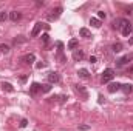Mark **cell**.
<instances>
[{
  "mask_svg": "<svg viewBox=\"0 0 133 131\" xmlns=\"http://www.w3.org/2000/svg\"><path fill=\"white\" fill-rule=\"evenodd\" d=\"M90 25H91V26H95V28H101V20H99V19L91 17V19H90Z\"/></svg>",
  "mask_w": 133,
  "mask_h": 131,
  "instance_id": "ffe728a7",
  "label": "cell"
},
{
  "mask_svg": "<svg viewBox=\"0 0 133 131\" xmlns=\"http://www.w3.org/2000/svg\"><path fill=\"white\" fill-rule=\"evenodd\" d=\"M132 60H133V54H130V56H124V57H121L119 60H116V66H118V68H122V66L129 65Z\"/></svg>",
  "mask_w": 133,
  "mask_h": 131,
  "instance_id": "7a4b0ae2",
  "label": "cell"
},
{
  "mask_svg": "<svg viewBox=\"0 0 133 131\" xmlns=\"http://www.w3.org/2000/svg\"><path fill=\"white\" fill-rule=\"evenodd\" d=\"M115 77V71L111 68H107L104 72H102V83H108L111 82V79Z\"/></svg>",
  "mask_w": 133,
  "mask_h": 131,
  "instance_id": "6da1fadb",
  "label": "cell"
},
{
  "mask_svg": "<svg viewBox=\"0 0 133 131\" xmlns=\"http://www.w3.org/2000/svg\"><path fill=\"white\" fill-rule=\"evenodd\" d=\"M90 62L95 63V62H96V56H91V57H90Z\"/></svg>",
  "mask_w": 133,
  "mask_h": 131,
  "instance_id": "83f0119b",
  "label": "cell"
},
{
  "mask_svg": "<svg viewBox=\"0 0 133 131\" xmlns=\"http://www.w3.org/2000/svg\"><path fill=\"white\" fill-rule=\"evenodd\" d=\"M36 66H37V68H43V66H45V63L42 62V63H37V65H36Z\"/></svg>",
  "mask_w": 133,
  "mask_h": 131,
  "instance_id": "f1b7e54d",
  "label": "cell"
},
{
  "mask_svg": "<svg viewBox=\"0 0 133 131\" xmlns=\"http://www.w3.org/2000/svg\"><path fill=\"white\" fill-rule=\"evenodd\" d=\"M82 59H84V51H82V49H74V51H73V60L79 62V60H82Z\"/></svg>",
  "mask_w": 133,
  "mask_h": 131,
  "instance_id": "7c38bea8",
  "label": "cell"
},
{
  "mask_svg": "<svg viewBox=\"0 0 133 131\" xmlns=\"http://www.w3.org/2000/svg\"><path fill=\"white\" fill-rule=\"evenodd\" d=\"M42 42H43V43H48V42H50V35H48V34H43V35H42Z\"/></svg>",
  "mask_w": 133,
  "mask_h": 131,
  "instance_id": "cb8c5ba5",
  "label": "cell"
},
{
  "mask_svg": "<svg viewBox=\"0 0 133 131\" xmlns=\"http://www.w3.org/2000/svg\"><path fill=\"white\" fill-rule=\"evenodd\" d=\"M26 125H28V120H26V119H22V122H20V127H22V128H25Z\"/></svg>",
  "mask_w": 133,
  "mask_h": 131,
  "instance_id": "484cf974",
  "label": "cell"
},
{
  "mask_svg": "<svg viewBox=\"0 0 133 131\" xmlns=\"http://www.w3.org/2000/svg\"><path fill=\"white\" fill-rule=\"evenodd\" d=\"M108 93H116V91H119L121 90V83H118V82H113V83H110L108 85Z\"/></svg>",
  "mask_w": 133,
  "mask_h": 131,
  "instance_id": "5bb4252c",
  "label": "cell"
},
{
  "mask_svg": "<svg viewBox=\"0 0 133 131\" xmlns=\"http://www.w3.org/2000/svg\"><path fill=\"white\" fill-rule=\"evenodd\" d=\"M77 74H79V77H82V79H90V72H88L85 68H81V69L77 71Z\"/></svg>",
  "mask_w": 133,
  "mask_h": 131,
  "instance_id": "2e32d148",
  "label": "cell"
},
{
  "mask_svg": "<svg viewBox=\"0 0 133 131\" xmlns=\"http://www.w3.org/2000/svg\"><path fill=\"white\" fill-rule=\"evenodd\" d=\"M111 51H113V53H121V51H122V43H119V42L113 43V45H111Z\"/></svg>",
  "mask_w": 133,
  "mask_h": 131,
  "instance_id": "ac0fdd59",
  "label": "cell"
},
{
  "mask_svg": "<svg viewBox=\"0 0 133 131\" xmlns=\"http://www.w3.org/2000/svg\"><path fill=\"white\" fill-rule=\"evenodd\" d=\"M79 128H81V130H88V128H90V127H88V125H81V127H79Z\"/></svg>",
  "mask_w": 133,
  "mask_h": 131,
  "instance_id": "4316f807",
  "label": "cell"
},
{
  "mask_svg": "<svg viewBox=\"0 0 133 131\" xmlns=\"http://www.w3.org/2000/svg\"><path fill=\"white\" fill-rule=\"evenodd\" d=\"M42 22H37L36 25H34V28H33V31H31V37H37L39 34H40V30H42Z\"/></svg>",
  "mask_w": 133,
  "mask_h": 131,
  "instance_id": "30bf717a",
  "label": "cell"
},
{
  "mask_svg": "<svg viewBox=\"0 0 133 131\" xmlns=\"http://www.w3.org/2000/svg\"><path fill=\"white\" fill-rule=\"evenodd\" d=\"M51 91V85H42V93H48Z\"/></svg>",
  "mask_w": 133,
  "mask_h": 131,
  "instance_id": "603a6c76",
  "label": "cell"
},
{
  "mask_svg": "<svg viewBox=\"0 0 133 131\" xmlns=\"http://www.w3.org/2000/svg\"><path fill=\"white\" fill-rule=\"evenodd\" d=\"M20 19H22V12H20V11H11V12H9V20L17 22V20H20Z\"/></svg>",
  "mask_w": 133,
  "mask_h": 131,
  "instance_id": "8fae6325",
  "label": "cell"
},
{
  "mask_svg": "<svg viewBox=\"0 0 133 131\" xmlns=\"http://www.w3.org/2000/svg\"><path fill=\"white\" fill-rule=\"evenodd\" d=\"M77 45H79V42L76 40V39H71L70 42H68V49H77Z\"/></svg>",
  "mask_w": 133,
  "mask_h": 131,
  "instance_id": "e0dca14e",
  "label": "cell"
},
{
  "mask_svg": "<svg viewBox=\"0 0 133 131\" xmlns=\"http://www.w3.org/2000/svg\"><path fill=\"white\" fill-rule=\"evenodd\" d=\"M46 79H48L50 83H59V82H61V74L56 72V71H51V72H48Z\"/></svg>",
  "mask_w": 133,
  "mask_h": 131,
  "instance_id": "277c9868",
  "label": "cell"
},
{
  "mask_svg": "<svg viewBox=\"0 0 133 131\" xmlns=\"http://www.w3.org/2000/svg\"><path fill=\"white\" fill-rule=\"evenodd\" d=\"M98 19H99V20L105 19V12H104V11H98Z\"/></svg>",
  "mask_w": 133,
  "mask_h": 131,
  "instance_id": "d4e9b609",
  "label": "cell"
},
{
  "mask_svg": "<svg viewBox=\"0 0 133 131\" xmlns=\"http://www.w3.org/2000/svg\"><path fill=\"white\" fill-rule=\"evenodd\" d=\"M40 91H42V85H40V83H37V82H36V83H33V85H31V86H30V94H31V96H37V93H40Z\"/></svg>",
  "mask_w": 133,
  "mask_h": 131,
  "instance_id": "ba28073f",
  "label": "cell"
},
{
  "mask_svg": "<svg viewBox=\"0 0 133 131\" xmlns=\"http://www.w3.org/2000/svg\"><path fill=\"white\" fill-rule=\"evenodd\" d=\"M127 23H129V20H127V19H116V20L113 22V28L121 31V30H122V28H124Z\"/></svg>",
  "mask_w": 133,
  "mask_h": 131,
  "instance_id": "5b68a950",
  "label": "cell"
},
{
  "mask_svg": "<svg viewBox=\"0 0 133 131\" xmlns=\"http://www.w3.org/2000/svg\"><path fill=\"white\" fill-rule=\"evenodd\" d=\"M20 60H22L25 65H33L34 62H36V56H34V54H25Z\"/></svg>",
  "mask_w": 133,
  "mask_h": 131,
  "instance_id": "52a82bcc",
  "label": "cell"
},
{
  "mask_svg": "<svg viewBox=\"0 0 133 131\" xmlns=\"http://www.w3.org/2000/svg\"><path fill=\"white\" fill-rule=\"evenodd\" d=\"M0 86H2V90L6 91V93H14V86H12L11 83H8V82H2Z\"/></svg>",
  "mask_w": 133,
  "mask_h": 131,
  "instance_id": "4fadbf2b",
  "label": "cell"
},
{
  "mask_svg": "<svg viewBox=\"0 0 133 131\" xmlns=\"http://www.w3.org/2000/svg\"><path fill=\"white\" fill-rule=\"evenodd\" d=\"M74 90H76V93L84 99V100H85V99H88V93H87V90H85L82 85H74Z\"/></svg>",
  "mask_w": 133,
  "mask_h": 131,
  "instance_id": "8992f818",
  "label": "cell"
},
{
  "mask_svg": "<svg viewBox=\"0 0 133 131\" xmlns=\"http://www.w3.org/2000/svg\"><path fill=\"white\" fill-rule=\"evenodd\" d=\"M121 90H122L125 94H130L133 91V85L132 83H124V85H121Z\"/></svg>",
  "mask_w": 133,
  "mask_h": 131,
  "instance_id": "9a60e30c",
  "label": "cell"
},
{
  "mask_svg": "<svg viewBox=\"0 0 133 131\" xmlns=\"http://www.w3.org/2000/svg\"><path fill=\"white\" fill-rule=\"evenodd\" d=\"M121 33H122V35H124V37H129V35L133 33V25L129 22V23H127V25L121 30Z\"/></svg>",
  "mask_w": 133,
  "mask_h": 131,
  "instance_id": "9c48e42d",
  "label": "cell"
},
{
  "mask_svg": "<svg viewBox=\"0 0 133 131\" xmlns=\"http://www.w3.org/2000/svg\"><path fill=\"white\" fill-rule=\"evenodd\" d=\"M64 9H62V6H59V8H56V9H53V11H50V14L46 16V19L48 20H57L59 17H61V12H62Z\"/></svg>",
  "mask_w": 133,
  "mask_h": 131,
  "instance_id": "3957f363",
  "label": "cell"
},
{
  "mask_svg": "<svg viewBox=\"0 0 133 131\" xmlns=\"http://www.w3.org/2000/svg\"><path fill=\"white\" fill-rule=\"evenodd\" d=\"M0 51H2L3 54H8V53H9L11 49H9V46H8V45H5V43H2V45H0Z\"/></svg>",
  "mask_w": 133,
  "mask_h": 131,
  "instance_id": "7402d4cb",
  "label": "cell"
},
{
  "mask_svg": "<svg viewBox=\"0 0 133 131\" xmlns=\"http://www.w3.org/2000/svg\"><path fill=\"white\" fill-rule=\"evenodd\" d=\"M79 34H81V37H85V39H90V37H91V33H90L87 28H81V30H79Z\"/></svg>",
  "mask_w": 133,
  "mask_h": 131,
  "instance_id": "d6986e66",
  "label": "cell"
},
{
  "mask_svg": "<svg viewBox=\"0 0 133 131\" xmlns=\"http://www.w3.org/2000/svg\"><path fill=\"white\" fill-rule=\"evenodd\" d=\"M8 19H9V12L0 11V22H5V20H8Z\"/></svg>",
  "mask_w": 133,
  "mask_h": 131,
  "instance_id": "44dd1931",
  "label": "cell"
}]
</instances>
